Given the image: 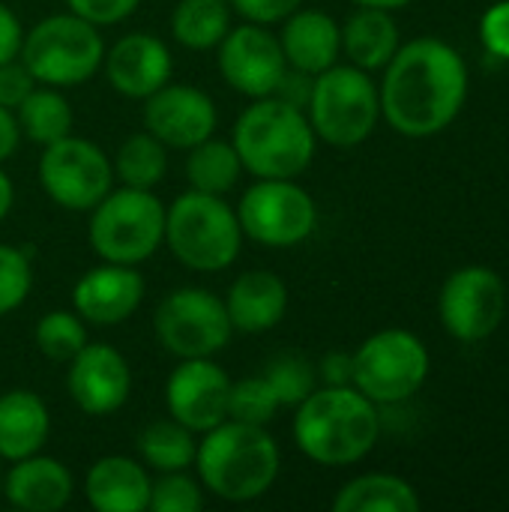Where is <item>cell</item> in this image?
<instances>
[{
  "label": "cell",
  "mask_w": 509,
  "mask_h": 512,
  "mask_svg": "<svg viewBox=\"0 0 509 512\" xmlns=\"http://www.w3.org/2000/svg\"><path fill=\"white\" fill-rule=\"evenodd\" d=\"M225 312L234 330L267 333L288 312V285L270 270L240 273L225 294Z\"/></svg>",
  "instance_id": "cell-23"
},
{
  "label": "cell",
  "mask_w": 509,
  "mask_h": 512,
  "mask_svg": "<svg viewBox=\"0 0 509 512\" xmlns=\"http://www.w3.org/2000/svg\"><path fill=\"white\" fill-rule=\"evenodd\" d=\"M18 141H21V129H18L15 111L0 105V162H6L18 150Z\"/></svg>",
  "instance_id": "cell-44"
},
{
  "label": "cell",
  "mask_w": 509,
  "mask_h": 512,
  "mask_svg": "<svg viewBox=\"0 0 509 512\" xmlns=\"http://www.w3.org/2000/svg\"><path fill=\"white\" fill-rule=\"evenodd\" d=\"M219 48V72L237 93L249 99L273 96L288 63L279 45V36H273L264 24H240L225 33Z\"/></svg>",
  "instance_id": "cell-14"
},
{
  "label": "cell",
  "mask_w": 509,
  "mask_h": 512,
  "mask_svg": "<svg viewBox=\"0 0 509 512\" xmlns=\"http://www.w3.org/2000/svg\"><path fill=\"white\" fill-rule=\"evenodd\" d=\"M240 174H243V162L231 141H219L210 135L201 144L189 147V156H186L189 189L207 192V195H225L237 186Z\"/></svg>",
  "instance_id": "cell-29"
},
{
  "label": "cell",
  "mask_w": 509,
  "mask_h": 512,
  "mask_svg": "<svg viewBox=\"0 0 509 512\" xmlns=\"http://www.w3.org/2000/svg\"><path fill=\"white\" fill-rule=\"evenodd\" d=\"M150 489L147 465L129 456H105L84 477V498L96 512H144Z\"/></svg>",
  "instance_id": "cell-22"
},
{
  "label": "cell",
  "mask_w": 509,
  "mask_h": 512,
  "mask_svg": "<svg viewBox=\"0 0 509 512\" xmlns=\"http://www.w3.org/2000/svg\"><path fill=\"white\" fill-rule=\"evenodd\" d=\"M18 57L36 84L63 90L90 81L102 69L105 42L96 24L78 18L75 12H60L42 18L24 33Z\"/></svg>",
  "instance_id": "cell-6"
},
{
  "label": "cell",
  "mask_w": 509,
  "mask_h": 512,
  "mask_svg": "<svg viewBox=\"0 0 509 512\" xmlns=\"http://www.w3.org/2000/svg\"><path fill=\"white\" fill-rule=\"evenodd\" d=\"M201 507H204V486L186 471L162 474L150 489V507H147L150 512H198Z\"/></svg>",
  "instance_id": "cell-35"
},
{
  "label": "cell",
  "mask_w": 509,
  "mask_h": 512,
  "mask_svg": "<svg viewBox=\"0 0 509 512\" xmlns=\"http://www.w3.org/2000/svg\"><path fill=\"white\" fill-rule=\"evenodd\" d=\"M303 0H228L234 12H240L252 24H279L285 21L294 9H300Z\"/></svg>",
  "instance_id": "cell-40"
},
{
  "label": "cell",
  "mask_w": 509,
  "mask_h": 512,
  "mask_svg": "<svg viewBox=\"0 0 509 512\" xmlns=\"http://www.w3.org/2000/svg\"><path fill=\"white\" fill-rule=\"evenodd\" d=\"M312 84H315V75H306V72L288 66L273 96H279V99H285V102H291V105H297V108L306 111L309 96H312Z\"/></svg>",
  "instance_id": "cell-41"
},
{
  "label": "cell",
  "mask_w": 509,
  "mask_h": 512,
  "mask_svg": "<svg viewBox=\"0 0 509 512\" xmlns=\"http://www.w3.org/2000/svg\"><path fill=\"white\" fill-rule=\"evenodd\" d=\"M75 483L63 462L51 456H27L12 462L9 474L3 477L0 495L24 512H57L72 501Z\"/></svg>",
  "instance_id": "cell-20"
},
{
  "label": "cell",
  "mask_w": 509,
  "mask_h": 512,
  "mask_svg": "<svg viewBox=\"0 0 509 512\" xmlns=\"http://www.w3.org/2000/svg\"><path fill=\"white\" fill-rule=\"evenodd\" d=\"M153 330L159 345L177 360L213 357L231 342V321L225 300L207 288H177L171 291L153 315Z\"/></svg>",
  "instance_id": "cell-11"
},
{
  "label": "cell",
  "mask_w": 509,
  "mask_h": 512,
  "mask_svg": "<svg viewBox=\"0 0 509 512\" xmlns=\"http://www.w3.org/2000/svg\"><path fill=\"white\" fill-rule=\"evenodd\" d=\"M15 120L24 138H30L33 144H54L66 135H72V105L66 102V96L57 87H33L27 93V99L15 108Z\"/></svg>",
  "instance_id": "cell-27"
},
{
  "label": "cell",
  "mask_w": 509,
  "mask_h": 512,
  "mask_svg": "<svg viewBox=\"0 0 509 512\" xmlns=\"http://www.w3.org/2000/svg\"><path fill=\"white\" fill-rule=\"evenodd\" d=\"M165 243L183 267L219 273L237 261L243 228L237 210H231L222 195L189 189L165 207Z\"/></svg>",
  "instance_id": "cell-5"
},
{
  "label": "cell",
  "mask_w": 509,
  "mask_h": 512,
  "mask_svg": "<svg viewBox=\"0 0 509 512\" xmlns=\"http://www.w3.org/2000/svg\"><path fill=\"white\" fill-rule=\"evenodd\" d=\"M480 33H483L489 54L509 60V0H501L486 9V15L480 21Z\"/></svg>",
  "instance_id": "cell-39"
},
{
  "label": "cell",
  "mask_w": 509,
  "mask_h": 512,
  "mask_svg": "<svg viewBox=\"0 0 509 512\" xmlns=\"http://www.w3.org/2000/svg\"><path fill=\"white\" fill-rule=\"evenodd\" d=\"M195 453H198L195 432L177 423L174 417L156 420L138 432V456L150 471L159 474L189 471L195 465Z\"/></svg>",
  "instance_id": "cell-28"
},
{
  "label": "cell",
  "mask_w": 509,
  "mask_h": 512,
  "mask_svg": "<svg viewBox=\"0 0 509 512\" xmlns=\"http://www.w3.org/2000/svg\"><path fill=\"white\" fill-rule=\"evenodd\" d=\"M228 390L231 378L222 366L213 363V357L180 360L165 384L168 417H174L195 435H204L228 420Z\"/></svg>",
  "instance_id": "cell-15"
},
{
  "label": "cell",
  "mask_w": 509,
  "mask_h": 512,
  "mask_svg": "<svg viewBox=\"0 0 509 512\" xmlns=\"http://www.w3.org/2000/svg\"><path fill=\"white\" fill-rule=\"evenodd\" d=\"M315 129L303 108L264 96L255 99L234 123L231 144L243 162V171L279 180H294L315 159Z\"/></svg>",
  "instance_id": "cell-4"
},
{
  "label": "cell",
  "mask_w": 509,
  "mask_h": 512,
  "mask_svg": "<svg viewBox=\"0 0 509 512\" xmlns=\"http://www.w3.org/2000/svg\"><path fill=\"white\" fill-rule=\"evenodd\" d=\"M33 87H36V78H33L30 69L21 63V57L0 63V105H3V108L15 111V108L27 99V93H30Z\"/></svg>",
  "instance_id": "cell-38"
},
{
  "label": "cell",
  "mask_w": 509,
  "mask_h": 512,
  "mask_svg": "<svg viewBox=\"0 0 509 512\" xmlns=\"http://www.w3.org/2000/svg\"><path fill=\"white\" fill-rule=\"evenodd\" d=\"M438 312L450 336L480 342L501 327L507 312V288L489 267H462L444 282Z\"/></svg>",
  "instance_id": "cell-13"
},
{
  "label": "cell",
  "mask_w": 509,
  "mask_h": 512,
  "mask_svg": "<svg viewBox=\"0 0 509 512\" xmlns=\"http://www.w3.org/2000/svg\"><path fill=\"white\" fill-rule=\"evenodd\" d=\"M216 120L213 99L189 84L168 81L144 99V129L174 150H189L210 138Z\"/></svg>",
  "instance_id": "cell-16"
},
{
  "label": "cell",
  "mask_w": 509,
  "mask_h": 512,
  "mask_svg": "<svg viewBox=\"0 0 509 512\" xmlns=\"http://www.w3.org/2000/svg\"><path fill=\"white\" fill-rule=\"evenodd\" d=\"M264 378L273 387L282 408H297L303 399H309L318 390V372L300 354H279L264 369Z\"/></svg>",
  "instance_id": "cell-33"
},
{
  "label": "cell",
  "mask_w": 509,
  "mask_h": 512,
  "mask_svg": "<svg viewBox=\"0 0 509 512\" xmlns=\"http://www.w3.org/2000/svg\"><path fill=\"white\" fill-rule=\"evenodd\" d=\"M21 42H24V27L18 15L0 0V63L15 60L21 54Z\"/></svg>",
  "instance_id": "cell-42"
},
{
  "label": "cell",
  "mask_w": 509,
  "mask_h": 512,
  "mask_svg": "<svg viewBox=\"0 0 509 512\" xmlns=\"http://www.w3.org/2000/svg\"><path fill=\"white\" fill-rule=\"evenodd\" d=\"M279 447L267 426L222 420L198 441L195 471L201 486L231 504H246L267 495L279 477Z\"/></svg>",
  "instance_id": "cell-3"
},
{
  "label": "cell",
  "mask_w": 509,
  "mask_h": 512,
  "mask_svg": "<svg viewBox=\"0 0 509 512\" xmlns=\"http://www.w3.org/2000/svg\"><path fill=\"white\" fill-rule=\"evenodd\" d=\"M399 48V27L390 9L360 6L342 27V51L360 69H384Z\"/></svg>",
  "instance_id": "cell-25"
},
{
  "label": "cell",
  "mask_w": 509,
  "mask_h": 512,
  "mask_svg": "<svg viewBox=\"0 0 509 512\" xmlns=\"http://www.w3.org/2000/svg\"><path fill=\"white\" fill-rule=\"evenodd\" d=\"M108 84L126 99H147L171 81L174 60L168 45L153 33H129L105 51Z\"/></svg>",
  "instance_id": "cell-19"
},
{
  "label": "cell",
  "mask_w": 509,
  "mask_h": 512,
  "mask_svg": "<svg viewBox=\"0 0 509 512\" xmlns=\"http://www.w3.org/2000/svg\"><path fill=\"white\" fill-rule=\"evenodd\" d=\"M336 512H417L420 498L414 486L393 474H366L339 489L333 498Z\"/></svg>",
  "instance_id": "cell-26"
},
{
  "label": "cell",
  "mask_w": 509,
  "mask_h": 512,
  "mask_svg": "<svg viewBox=\"0 0 509 512\" xmlns=\"http://www.w3.org/2000/svg\"><path fill=\"white\" fill-rule=\"evenodd\" d=\"M231 30L228 0H180L171 15V33L183 48L210 51Z\"/></svg>",
  "instance_id": "cell-30"
},
{
  "label": "cell",
  "mask_w": 509,
  "mask_h": 512,
  "mask_svg": "<svg viewBox=\"0 0 509 512\" xmlns=\"http://www.w3.org/2000/svg\"><path fill=\"white\" fill-rule=\"evenodd\" d=\"M285 63L306 75H318L339 60L342 27L321 9H294L279 33Z\"/></svg>",
  "instance_id": "cell-21"
},
{
  "label": "cell",
  "mask_w": 509,
  "mask_h": 512,
  "mask_svg": "<svg viewBox=\"0 0 509 512\" xmlns=\"http://www.w3.org/2000/svg\"><path fill=\"white\" fill-rule=\"evenodd\" d=\"M381 435V417L372 399L351 387H321L297 405L294 441L318 465L342 468L366 459Z\"/></svg>",
  "instance_id": "cell-2"
},
{
  "label": "cell",
  "mask_w": 509,
  "mask_h": 512,
  "mask_svg": "<svg viewBox=\"0 0 509 512\" xmlns=\"http://www.w3.org/2000/svg\"><path fill=\"white\" fill-rule=\"evenodd\" d=\"M237 219L243 237L267 249H291L315 234L318 207L294 180L264 177L243 192Z\"/></svg>",
  "instance_id": "cell-10"
},
{
  "label": "cell",
  "mask_w": 509,
  "mask_h": 512,
  "mask_svg": "<svg viewBox=\"0 0 509 512\" xmlns=\"http://www.w3.org/2000/svg\"><path fill=\"white\" fill-rule=\"evenodd\" d=\"M357 6H372V9H399L411 0H354Z\"/></svg>",
  "instance_id": "cell-46"
},
{
  "label": "cell",
  "mask_w": 509,
  "mask_h": 512,
  "mask_svg": "<svg viewBox=\"0 0 509 512\" xmlns=\"http://www.w3.org/2000/svg\"><path fill=\"white\" fill-rule=\"evenodd\" d=\"M144 300V276L129 264H102L87 270L75 288V312L96 327H117L135 315Z\"/></svg>",
  "instance_id": "cell-18"
},
{
  "label": "cell",
  "mask_w": 509,
  "mask_h": 512,
  "mask_svg": "<svg viewBox=\"0 0 509 512\" xmlns=\"http://www.w3.org/2000/svg\"><path fill=\"white\" fill-rule=\"evenodd\" d=\"M33 288V270L21 249L0 243V318L15 312Z\"/></svg>",
  "instance_id": "cell-36"
},
{
  "label": "cell",
  "mask_w": 509,
  "mask_h": 512,
  "mask_svg": "<svg viewBox=\"0 0 509 512\" xmlns=\"http://www.w3.org/2000/svg\"><path fill=\"white\" fill-rule=\"evenodd\" d=\"M138 3L141 0H66V9L96 27H111L126 21L138 9Z\"/></svg>",
  "instance_id": "cell-37"
},
{
  "label": "cell",
  "mask_w": 509,
  "mask_h": 512,
  "mask_svg": "<svg viewBox=\"0 0 509 512\" xmlns=\"http://www.w3.org/2000/svg\"><path fill=\"white\" fill-rule=\"evenodd\" d=\"M114 168L105 150L87 138L66 135L45 144L39 156V183L45 195L72 213L93 210L111 192Z\"/></svg>",
  "instance_id": "cell-12"
},
{
  "label": "cell",
  "mask_w": 509,
  "mask_h": 512,
  "mask_svg": "<svg viewBox=\"0 0 509 512\" xmlns=\"http://www.w3.org/2000/svg\"><path fill=\"white\" fill-rule=\"evenodd\" d=\"M306 117L315 135L333 147L363 144L381 117V96L375 81L360 66H339L315 75Z\"/></svg>",
  "instance_id": "cell-8"
},
{
  "label": "cell",
  "mask_w": 509,
  "mask_h": 512,
  "mask_svg": "<svg viewBox=\"0 0 509 512\" xmlns=\"http://www.w3.org/2000/svg\"><path fill=\"white\" fill-rule=\"evenodd\" d=\"M279 399L264 375L231 381L228 390V420L249 423V426H270L279 414Z\"/></svg>",
  "instance_id": "cell-34"
},
{
  "label": "cell",
  "mask_w": 509,
  "mask_h": 512,
  "mask_svg": "<svg viewBox=\"0 0 509 512\" xmlns=\"http://www.w3.org/2000/svg\"><path fill=\"white\" fill-rule=\"evenodd\" d=\"M87 240L102 261L138 267L165 243V204L153 189L123 186L108 192L90 210Z\"/></svg>",
  "instance_id": "cell-7"
},
{
  "label": "cell",
  "mask_w": 509,
  "mask_h": 512,
  "mask_svg": "<svg viewBox=\"0 0 509 512\" xmlns=\"http://www.w3.org/2000/svg\"><path fill=\"white\" fill-rule=\"evenodd\" d=\"M381 81V114L405 138H429L447 129L468 96V66L441 39H414L390 57Z\"/></svg>",
  "instance_id": "cell-1"
},
{
  "label": "cell",
  "mask_w": 509,
  "mask_h": 512,
  "mask_svg": "<svg viewBox=\"0 0 509 512\" xmlns=\"http://www.w3.org/2000/svg\"><path fill=\"white\" fill-rule=\"evenodd\" d=\"M111 168H114V177L123 180V186L153 189L162 183L168 171V147L150 132H135L117 147Z\"/></svg>",
  "instance_id": "cell-31"
},
{
  "label": "cell",
  "mask_w": 509,
  "mask_h": 512,
  "mask_svg": "<svg viewBox=\"0 0 509 512\" xmlns=\"http://www.w3.org/2000/svg\"><path fill=\"white\" fill-rule=\"evenodd\" d=\"M318 375L327 387H351L354 384V354H327L318 366Z\"/></svg>",
  "instance_id": "cell-43"
},
{
  "label": "cell",
  "mask_w": 509,
  "mask_h": 512,
  "mask_svg": "<svg viewBox=\"0 0 509 512\" xmlns=\"http://www.w3.org/2000/svg\"><path fill=\"white\" fill-rule=\"evenodd\" d=\"M429 378V351L408 330H381L354 354V387L375 405L411 399Z\"/></svg>",
  "instance_id": "cell-9"
},
{
  "label": "cell",
  "mask_w": 509,
  "mask_h": 512,
  "mask_svg": "<svg viewBox=\"0 0 509 512\" xmlns=\"http://www.w3.org/2000/svg\"><path fill=\"white\" fill-rule=\"evenodd\" d=\"M66 390L72 402L90 417H108L120 411L132 393V372L126 357L111 345H84L66 372Z\"/></svg>",
  "instance_id": "cell-17"
},
{
  "label": "cell",
  "mask_w": 509,
  "mask_h": 512,
  "mask_svg": "<svg viewBox=\"0 0 509 512\" xmlns=\"http://www.w3.org/2000/svg\"><path fill=\"white\" fill-rule=\"evenodd\" d=\"M0 489H3V477H0Z\"/></svg>",
  "instance_id": "cell-47"
},
{
  "label": "cell",
  "mask_w": 509,
  "mask_h": 512,
  "mask_svg": "<svg viewBox=\"0 0 509 512\" xmlns=\"http://www.w3.org/2000/svg\"><path fill=\"white\" fill-rule=\"evenodd\" d=\"M36 348L42 357L54 360V363H69L84 345H87V330H84V318L78 312H48L39 318L36 324Z\"/></svg>",
  "instance_id": "cell-32"
},
{
  "label": "cell",
  "mask_w": 509,
  "mask_h": 512,
  "mask_svg": "<svg viewBox=\"0 0 509 512\" xmlns=\"http://www.w3.org/2000/svg\"><path fill=\"white\" fill-rule=\"evenodd\" d=\"M12 201H15V186H12V180L6 177V171L0 168V222L9 216Z\"/></svg>",
  "instance_id": "cell-45"
},
{
  "label": "cell",
  "mask_w": 509,
  "mask_h": 512,
  "mask_svg": "<svg viewBox=\"0 0 509 512\" xmlns=\"http://www.w3.org/2000/svg\"><path fill=\"white\" fill-rule=\"evenodd\" d=\"M51 417L45 402L30 390H9L0 396V459L18 462L45 447Z\"/></svg>",
  "instance_id": "cell-24"
}]
</instances>
